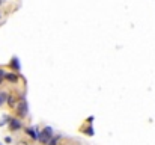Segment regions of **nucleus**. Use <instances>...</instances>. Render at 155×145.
Masks as SVG:
<instances>
[{
    "instance_id": "nucleus-1",
    "label": "nucleus",
    "mask_w": 155,
    "mask_h": 145,
    "mask_svg": "<svg viewBox=\"0 0 155 145\" xmlns=\"http://www.w3.org/2000/svg\"><path fill=\"white\" fill-rule=\"evenodd\" d=\"M53 136V129L51 127H45L42 132H41V135L38 136V139L41 141V142H50V138Z\"/></svg>"
},
{
    "instance_id": "nucleus-2",
    "label": "nucleus",
    "mask_w": 155,
    "mask_h": 145,
    "mask_svg": "<svg viewBox=\"0 0 155 145\" xmlns=\"http://www.w3.org/2000/svg\"><path fill=\"white\" fill-rule=\"evenodd\" d=\"M17 112L20 116H26L27 115V103L24 98H21V101L18 103V107H17Z\"/></svg>"
},
{
    "instance_id": "nucleus-3",
    "label": "nucleus",
    "mask_w": 155,
    "mask_h": 145,
    "mask_svg": "<svg viewBox=\"0 0 155 145\" xmlns=\"http://www.w3.org/2000/svg\"><path fill=\"white\" fill-rule=\"evenodd\" d=\"M9 127H11V130H18L21 127V121L20 119H11L9 121Z\"/></svg>"
},
{
    "instance_id": "nucleus-4",
    "label": "nucleus",
    "mask_w": 155,
    "mask_h": 145,
    "mask_svg": "<svg viewBox=\"0 0 155 145\" xmlns=\"http://www.w3.org/2000/svg\"><path fill=\"white\" fill-rule=\"evenodd\" d=\"M11 65H12V68H14V70H17V71H20V68H21V67H20V60H18L17 57H14V59H12Z\"/></svg>"
},
{
    "instance_id": "nucleus-5",
    "label": "nucleus",
    "mask_w": 155,
    "mask_h": 145,
    "mask_svg": "<svg viewBox=\"0 0 155 145\" xmlns=\"http://www.w3.org/2000/svg\"><path fill=\"white\" fill-rule=\"evenodd\" d=\"M27 135H29V136H32L33 139H38V135H36L35 129H27Z\"/></svg>"
},
{
    "instance_id": "nucleus-6",
    "label": "nucleus",
    "mask_w": 155,
    "mask_h": 145,
    "mask_svg": "<svg viewBox=\"0 0 155 145\" xmlns=\"http://www.w3.org/2000/svg\"><path fill=\"white\" fill-rule=\"evenodd\" d=\"M5 77L8 80H11V82H17V76L15 74H5Z\"/></svg>"
},
{
    "instance_id": "nucleus-7",
    "label": "nucleus",
    "mask_w": 155,
    "mask_h": 145,
    "mask_svg": "<svg viewBox=\"0 0 155 145\" xmlns=\"http://www.w3.org/2000/svg\"><path fill=\"white\" fill-rule=\"evenodd\" d=\"M84 133H86V135H89V136H92V135H94V129H86V130H84Z\"/></svg>"
},
{
    "instance_id": "nucleus-8",
    "label": "nucleus",
    "mask_w": 155,
    "mask_h": 145,
    "mask_svg": "<svg viewBox=\"0 0 155 145\" xmlns=\"http://www.w3.org/2000/svg\"><path fill=\"white\" fill-rule=\"evenodd\" d=\"M5 74H6V73H5L3 70H0V83H2V80L5 79Z\"/></svg>"
},
{
    "instance_id": "nucleus-9",
    "label": "nucleus",
    "mask_w": 155,
    "mask_h": 145,
    "mask_svg": "<svg viewBox=\"0 0 155 145\" xmlns=\"http://www.w3.org/2000/svg\"><path fill=\"white\" fill-rule=\"evenodd\" d=\"M5 100H6V95H5V94H0V104H2Z\"/></svg>"
},
{
    "instance_id": "nucleus-10",
    "label": "nucleus",
    "mask_w": 155,
    "mask_h": 145,
    "mask_svg": "<svg viewBox=\"0 0 155 145\" xmlns=\"http://www.w3.org/2000/svg\"><path fill=\"white\" fill-rule=\"evenodd\" d=\"M0 5H2V0H0Z\"/></svg>"
}]
</instances>
